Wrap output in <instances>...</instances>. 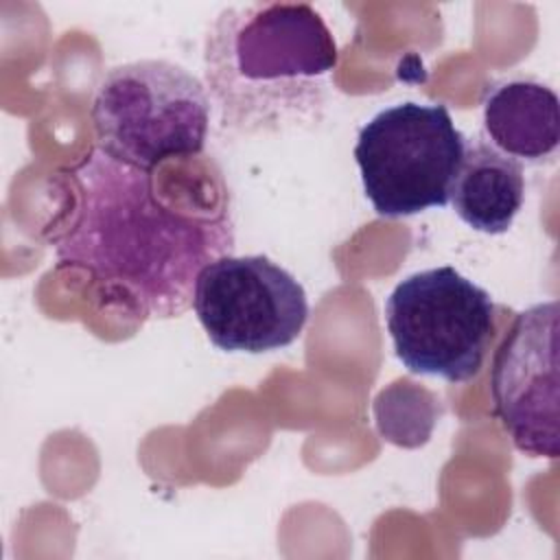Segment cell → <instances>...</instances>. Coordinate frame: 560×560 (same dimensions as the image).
I'll return each mask as SVG.
<instances>
[{
    "mask_svg": "<svg viewBox=\"0 0 560 560\" xmlns=\"http://www.w3.org/2000/svg\"><path fill=\"white\" fill-rule=\"evenodd\" d=\"M464 133L444 105L398 103L359 129L354 160L381 217L444 208L464 158Z\"/></svg>",
    "mask_w": 560,
    "mask_h": 560,
    "instance_id": "cell-4",
    "label": "cell"
},
{
    "mask_svg": "<svg viewBox=\"0 0 560 560\" xmlns=\"http://www.w3.org/2000/svg\"><path fill=\"white\" fill-rule=\"evenodd\" d=\"M385 324L411 374L466 383L477 376L492 341L494 302L446 265L400 280L385 302Z\"/></svg>",
    "mask_w": 560,
    "mask_h": 560,
    "instance_id": "cell-5",
    "label": "cell"
},
{
    "mask_svg": "<svg viewBox=\"0 0 560 560\" xmlns=\"http://www.w3.org/2000/svg\"><path fill=\"white\" fill-rule=\"evenodd\" d=\"M523 197L525 175L518 160L483 140L464 142L451 203L466 225L483 234H503L518 214Z\"/></svg>",
    "mask_w": 560,
    "mask_h": 560,
    "instance_id": "cell-8",
    "label": "cell"
},
{
    "mask_svg": "<svg viewBox=\"0 0 560 560\" xmlns=\"http://www.w3.org/2000/svg\"><path fill=\"white\" fill-rule=\"evenodd\" d=\"M90 114L98 151L153 171L166 160L203 151L210 96L186 68L164 59H140L114 66L101 77Z\"/></svg>",
    "mask_w": 560,
    "mask_h": 560,
    "instance_id": "cell-3",
    "label": "cell"
},
{
    "mask_svg": "<svg viewBox=\"0 0 560 560\" xmlns=\"http://www.w3.org/2000/svg\"><path fill=\"white\" fill-rule=\"evenodd\" d=\"M483 129L501 153L527 162L549 158L560 142V105L536 81H503L483 96Z\"/></svg>",
    "mask_w": 560,
    "mask_h": 560,
    "instance_id": "cell-9",
    "label": "cell"
},
{
    "mask_svg": "<svg viewBox=\"0 0 560 560\" xmlns=\"http://www.w3.org/2000/svg\"><path fill=\"white\" fill-rule=\"evenodd\" d=\"M558 300L516 315L492 363V407L512 444L529 457L560 453Z\"/></svg>",
    "mask_w": 560,
    "mask_h": 560,
    "instance_id": "cell-7",
    "label": "cell"
},
{
    "mask_svg": "<svg viewBox=\"0 0 560 560\" xmlns=\"http://www.w3.org/2000/svg\"><path fill=\"white\" fill-rule=\"evenodd\" d=\"M66 177L72 206L50 236L59 267L88 271L144 319L179 317L201 269L232 254L228 210H175L155 192L153 171L96 149Z\"/></svg>",
    "mask_w": 560,
    "mask_h": 560,
    "instance_id": "cell-1",
    "label": "cell"
},
{
    "mask_svg": "<svg viewBox=\"0 0 560 560\" xmlns=\"http://www.w3.org/2000/svg\"><path fill=\"white\" fill-rule=\"evenodd\" d=\"M192 308L208 339L225 352L291 346L308 319L304 287L267 256H221L197 276Z\"/></svg>",
    "mask_w": 560,
    "mask_h": 560,
    "instance_id": "cell-6",
    "label": "cell"
},
{
    "mask_svg": "<svg viewBox=\"0 0 560 560\" xmlns=\"http://www.w3.org/2000/svg\"><path fill=\"white\" fill-rule=\"evenodd\" d=\"M339 52L324 18L306 2L223 9L203 46V72L221 125L276 133L315 122Z\"/></svg>",
    "mask_w": 560,
    "mask_h": 560,
    "instance_id": "cell-2",
    "label": "cell"
}]
</instances>
